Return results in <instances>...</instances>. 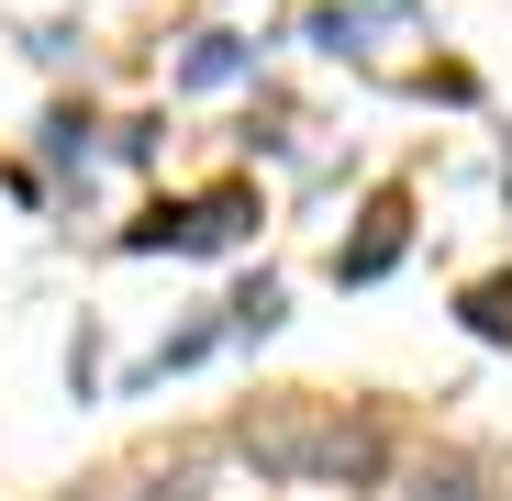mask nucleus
Instances as JSON below:
<instances>
[{
	"mask_svg": "<svg viewBox=\"0 0 512 501\" xmlns=\"http://www.w3.org/2000/svg\"><path fill=\"white\" fill-rule=\"evenodd\" d=\"M390 257H401V223H379V234H368V245H357V257H334V279H379V268H390Z\"/></svg>",
	"mask_w": 512,
	"mask_h": 501,
	"instance_id": "nucleus-3",
	"label": "nucleus"
},
{
	"mask_svg": "<svg viewBox=\"0 0 512 501\" xmlns=\"http://www.w3.org/2000/svg\"><path fill=\"white\" fill-rule=\"evenodd\" d=\"M468 323H479V334H501V346H512V279H479V290H468Z\"/></svg>",
	"mask_w": 512,
	"mask_h": 501,
	"instance_id": "nucleus-2",
	"label": "nucleus"
},
{
	"mask_svg": "<svg viewBox=\"0 0 512 501\" xmlns=\"http://www.w3.org/2000/svg\"><path fill=\"white\" fill-rule=\"evenodd\" d=\"M223 78H245V45H234V34H212V45L190 56V90H223Z\"/></svg>",
	"mask_w": 512,
	"mask_h": 501,
	"instance_id": "nucleus-1",
	"label": "nucleus"
}]
</instances>
